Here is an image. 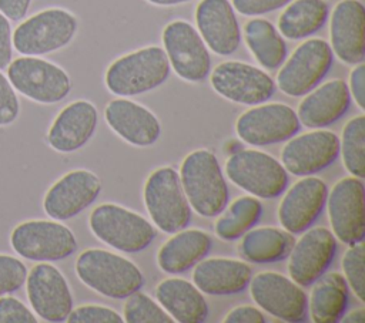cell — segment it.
Here are the masks:
<instances>
[{"instance_id":"obj_1","label":"cell","mask_w":365,"mask_h":323,"mask_svg":"<svg viewBox=\"0 0 365 323\" xmlns=\"http://www.w3.org/2000/svg\"><path fill=\"white\" fill-rule=\"evenodd\" d=\"M171 71L164 48L147 46L114 60L106 70L104 84L118 97H134L155 90Z\"/></svg>"},{"instance_id":"obj_2","label":"cell","mask_w":365,"mask_h":323,"mask_svg":"<svg viewBox=\"0 0 365 323\" xmlns=\"http://www.w3.org/2000/svg\"><path fill=\"white\" fill-rule=\"evenodd\" d=\"M76 273L87 287L111 299H124L144 283L134 262L106 249L83 250L76 260Z\"/></svg>"},{"instance_id":"obj_3","label":"cell","mask_w":365,"mask_h":323,"mask_svg":"<svg viewBox=\"0 0 365 323\" xmlns=\"http://www.w3.org/2000/svg\"><path fill=\"white\" fill-rule=\"evenodd\" d=\"M180 181L190 206L198 215L212 218L228 205V186L211 151L201 148L190 152L181 164Z\"/></svg>"},{"instance_id":"obj_4","label":"cell","mask_w":365,"mask_h":323,"mask_svg":"<svg viewBox=\"0 0 365 323\" xmlns=\"http://www.w3.org/2000/svg\"><path fill=\"white\" fill-rule=\"evenodd\" d=\"M78 30L77 17L61 7H48L23 20L13 31V47L23 55H44L67 47Z\"/></svg>"},{"instance_id":"obj_5","label":"cell","mask_w":365,"mask_h":323,"mask_svg":"<svg viewBox=\"0 0 365 323\" xmlns=\"http://www.w3.org/2000/svg\"><path fill=\"white\" fill-rule=\"evenodd\" d=\"M145 209L160 231L175 233L191 221V206L181 186L178 172L171 166L153 171L144 184Z\"/></svg>"},{"instance_id":"obj_6","label":"cell","mask_w":365,"mask_h":323,"mask_svg":"<svg viewBox=\"0 0 365 323\" xmlns=\"http://www.w3.org/2000/svg\"><path fill=\"white\" fill-rule=\"evenodd\" d=\"M88 223L97 239L125 253L144 250L157 235L144 216L115 203L96 206Z\"/></svg>"},{"instance_id":"obj_7","label":"cell","mask_w":365,"mask_h":323,"mask_svg":"<svg viewBox=\"0 0 365 323\" xmlns=\"http://www.w3.org/2000/svg\"><path fill=\"white\" fill-rule=\"evenodd\" d=\"M7 78L21 95L40 104H56L71 91L64 68L38 55H21L7 65Z\"/></svg>"},{"instance_id":"obj_8","label":"cell","mask_w":365,"mask_h":323,"mask_svg":"<svg viewBox=\"0 0 365 323\" xmlns=\"http://www.w3.org/2000/svg\"><path fill=\"white\" fill-rule=\"evenodd\" d=\"M13 250L33 262H56L73 255L77 239L73 231L58 221L33 219L19 223L10 235Z\"/></svg>"},{"instance_id":"obj_9","label":"cell","mask_w":365,"mask_h":323,"mask_svg":"<svg viewBox=\"0 0 365 323\" xmlns=\"http://www.w3.org/2000/svg\"><path fill=\"white\" fill-rule=\"evenodd\" d=\"M225 172L231 182L251 195L272 199L288 185V174L282 164L267 152L241 149L228 157Z\"/></svg>"},{"instance_id":"obj_10","label":"cell","mask_w":365,"mask_h":323,"mask_svg":"<svg viewBox=\"0 0 365 323\" xmlns=\"http://www.w3.org/2000/svg\"><path fill=\"white\" fill-rule=\"evenodd\" d=\"M332 61L334 53L329 43L322 38H308L281 64L275 85L285 95H305L328 74Z\"/></svg>"},{"instance_id":"obj_11","label":"cell","mask_w":365,"mask_h":323,"mask_svg":"<svg viewBox=\"0 0 365 323\" xmlns=\"http://www.w3.org/2000/svg\"><path fill=\"white\" fill-rule=\"evenodd\" d=\"M163 46L170 67L184 81L201 83L211 70L208 47L197 28L185 20H173L163 30Z\"/></svg>"},{"instance_id":"obj_12","label":"cell","mask_w":365,"mask_h":323,"mask_svg":"<svg viewBox=\"0 0 365 323\" xmlns=\"http://www.w3.org/2000/svg\"><path fill=\"white\" fill-rule=\"evenodd\" d=\"M211 87L225 100L242 105H258L269 100L275 81L262 68L244 61L220 63L210 75Z\"/></svg>"},{"instance_id":"obj_13","label":"cell","mask_w":365,"mask_h":323,"mask_svg":"<svg viewBox=\"0 0 365 323\" xmlns=\"http://www.w3.org/2000/svg\"><path fill=\"white\" fill-rule=\"evenodd\" d=\"M301 127L297 112L287 104H258L244 111L237 122V135L250 145H271L294 137Z\"/></svg>"},{"instance_id":"obj_14","label":"cell","mask_w":365,"mask_h":323,"mask_svg":"<svg viewBox=\"0 0 365 323\" xmlns=\"http://www.w3.org/2000/svg\"><path fill=\"white\" fill-rule=\"evenodd\" d=\"M248 285L252 300L271 316L288 323L307 319V295L291 277L278 272H259Z\"/></svg>"},{"instance_id":"obj_15","label":"cell","mask_w":365,"mask_h":323,"mask_svg":"<svg viewBox=\"0 0 365 323\" xmlns=\"http://www.w3.org/2000/svg\"><path fill=\"white\" fill-rule=\"evenodd\" d=\"M26 292L36 316L64 322L73 309V296L64 275L51 263L40 262L27 272Z\"/></svg>"},{"instance_id":"obj_16","label":"cell","mask_w":365,"mask_h":323,"mask_svg":"<svg viewBox=\"0 0 365 323\" xmlns=\"http://www.w3.org/2000/svg\"><path fill=\"white\" fill-rule=\"evenodd\" d=\"M334 236L346 245L362 242L365 233L364 182L356 176L339 179L327 195Z\"/></svg>"},{"instance_id":"obj_17","label":"cell","mask_w":365,"mask_h":323,"mask_svg":"<svg viewBox=\"0 0 365 323\" xmlns=\"http://www.w3.org/2000/svg\"><path fill=\"white\" fill-rule=\"evenodd\" d=\"M339 155V138L335 132L315 131L291 137L281 149V164L287 172L307 176L329 166Z\"/></svg>"},{"instance_id":"obj_18","label":"cell","mask_w":365,"mask_h":323,"mask_svg":"<svg viewBox=\"0 0 365 323\" xmlns=\"http://www.w3.org/2000/svg\"><path fill=\"white\" fill-rule=\"evenodd\" d=\"M100 191L101 182L94 172L73 169L48 188L43 199V209L54 221H67L90 206Z\"/></svg>"},{"instance_id":"obj_19","label":"cell","mask_w":365,"mask_h":323,"mask_svg":"<svg viewBox=\"0 0 365 323\" xmlns=\"http://www.w3.org/2000/svg\"><path fill=\"white\" fill-rule=\"evenodd\" d=\"M336 252V240L334 233L324 228H312L307 231L289 252L288 273L299 286L312 285L322 273L327 272Z\"/></svg>"},{"instance_id":"obj_20","label":"cell","mask_w":365,"mask_h":323,"mask_svg":"<svg viewBox=\"0 0 365 323\" xmlns=\"http://www.w3.org/2000/svg\"><path fill=\"white\" fill-rule=\"evenodd\" d=\"M329 38L332 53L345 64L365 58V7L359 0H339L331 13Z\"/></svg>"},{"instance_id":"obj_21","label":"cell","mask_w":365,"mask_h":323,"mask_svg":"<svg viewBox=\"0 0 365 323\" xmlns=\"http://www.w3.org/2000/svg\"><path fill=\"white\" fill-rule=\"evenodd\" d=\"M195 26L212 53L230 55L238 50L241 28L230 0H201L195 7Z\"/></svg>"},{"instance_id":"obj_22","label":"cell","mask_w":365,"mask_h":323,"mask_svg":"<svg viewBox=\"0 0 365 323\" xmlns=\"http://www.w3.org/2000/svg\"><path fill=\"white\" fill-rule=\"evenodd\" d=\"M327 184L317 176H304L284 195L278 206V221L289 233L307 231L327 202Z\"/></svg>"},{"instance_id":"obj_23","label":"cell","mask_w":365,"mask_h":323,"mask_svg":"<svg viewBox=\"0 0 365 323\" xmlns=\"http://www.w3.org/2000/svg\"><path fill=\"white\" fill-rule=\"evenodd\" d=\"M104 118L120 138L135 147H150L161 135V124L155 114L127 97L111 100L104 108Z\"/></svg>"},{"instance_id":"obj_24","label":"cell","mask_w":365,"mask_h":323,"mask_svg":"<svg viewBox=\"0 0 365 323\" xmlns=\"http://www.w3.org/2000/svg\"><path fill=\"white\" fill-rule=\"evenodd\" d=\"M97 122L96 105L87 100H76L57 114L48 128L47 142L57 152H74L90 141Z\"/></svg>"},{"instance_id":"obj_25","label":"cell","mask_w":365,"mask_h":323,"mask_svg":"<svg viewBox=\"0 0 365 323\" xmlns=\"http://www.w3.org/2000/svg\"><path fill=\"white\" fill-rule=\"evenodd\" d=\"M348 84L334 78L305 94L298 105V120L308 128H322L338 121L349 108Z\"/></svg>"},{"instance_id":"obj_26","label":"cell","mask_w":365,"mask_h":323,"mask_svg":"<svg viewBox=\"0 0 365 323\" xmlns=\"http://www.w3.org/2000/svg\"><path fill=\"white\" fill-rule=\"evenodd\" d=\"M251 272V266L238 259L202 258L194 265L192 282L202 293L207 295H235L248 286Z\"/></svg>"},{"instance_id":"obj_27","label":"cell","mask_w":365,"mask_h":323,"mask_svg":"<svg viewBox=\"0 0 365 323\" xmlns=\"http://www.w3.org/2000/svg\"><path fill=\"white\" fill-rule=\"evenodd\" d=\"M155 299L178 323H201L208 316V305L202 292L181 277L161 280L155 287Z\"/></svg>"},{"instance_id":"obj_28","label":"cell","mask_w":365,"mask_h":323,"mask_svg":"<svg viewBox=\"0 0 365 323\" xmlns=\"http://www.w3.org/2000/svg\"><path fill=\"white\" fill-rule=\"evenodd\" d=\"M211 236L201 229H181L163 243L157 262L163 272L177 275L188 270L210 252Z\"/></svg>"},{"instance_id":"obj_29","label":"cell","mask_w":365,"mask_h":323,"mask_svg":"<svg viewBox=\"0 0 365 323\" xmlns=\"http://www.w3.org/2000/svg\"><path fill=\"white\" fill-rule=\"evenodd\" d=\"M309 316L314 323H336L348 306V283L338 272H325L314 283Z\"/></svg>"},{"instance_id":"obj_30","label":"cell","mask_w":365,"mask_h":323,"mask_svg":"<svg viewBox=\"0 0 365 323\" xmlns=\"http://www.w3.org/2000/svg\"><path fill=\"white\" fill-rule=\"evenodd\" d=\"M294 242V236L288 231L262 226L248 229L242 235L238 250L242 259L251 263H272L285 259Z\"/></svg>"},{"instance_id":"obj_31","label":"cell","mask_w":365,"mask_h":323,"mask_svg":"<svg viewBox=\"0 0 365 323\" xmlns=\"http://www.w3.org/2000/svg\"><path fill=\"white\" fill-rule=\"evenodd\" d=\"M328 14L325 0H291L278 17L277 30L288 40L307 38L324 27Z\"/></svg>"},{"instance_id":"obj_32","label":"cell","mask_w":365,"mask_h":323,"mask_svg":"<svg viewBox=\"0 0 365 323\" xmlns=\"http://www.w3.org/2000/svg\"><path fill=\"white\" fill-rule=\"evenodd\" d=\"M244 40L262 68L275 70L285 61L287 43L271 21L261 17L248 20L244 26Z\"/></svg>"},{"instance_id":"obj_33","label":"cell","mask_w":365,"mask_h":323,"mask_svg":"<svg viewBox=\"0 0 365 323\" xmlns=\"http://www.w3.org/2000/svg\"><path fill=\"white\" fill-rule=\"evenodd\" d=\"M224 209L214 223L215 235L221 240H235L258 222L262 203L254 196H240Z\"/></svg>"},{"instance_id":"obj_34","label":"cell","mask_w":365,"mask_h":323,"mask_svg":"<svg viewBox=\"0 0 365 323\" xmlns=\"http://www.w3.org/2000/svg\"><path fill=\"white\" fill-rule=\"evenodd\" d=\"M339 152L346 171L359 179L365 176V115L351 118L339 139Z\"/></svg>"},{"instance_id":"obj_35","label":"cell","mask_w":365,"mask_h":323,"mask_svg":"<svg viewBox=\"0 0 365 323\" xmlns=\"http://www.w3.org/2000/svg\"><path fill=\"white\" fill-rule=\"evenodd\" d=\"M123 319L127 323H173V317L148 295L134 292L127 296Z\"/></svg>"},{"instance_id":"obj_36","label":"cell","mask_w":365,"mask_h":323,"mask_svg":"<svg viewBox=\"0 0 365 323\" xmlns=\"http://www.w3.org/2000/svg\"><path fill=\"white\" fill-rule=\"evenodd\" d=\"M342 270L344 277L354 295L364 302L365 289H364V243L356 242L349 245L342 258Z\"/></svg>"},{"instance_id":"obj_37","label":"cell","mask_w":365,"mask_h":323,"mask_svg":"<svg viewBox=\"0 0 365 323\" xmlns=\"http://www.w3.org/2000/svg\"><path fill=\"white\" fill-rule=\"evenodd\" d=\"M26 277L27 268L20 259L0 253V296L10 295L21 289Z\"/></svg>"},{"instance_id":"obj_38","label":"cell","mask_w":365,"mask_h":323,"mask_svg":"<svg viewBox=\"0 0 365 323\" xmlns=\"http://www.w3.org/2000/svg\"><path fill=\"white\" fill-rule=\"evenodd\" d=\"M66 322L68 323H123V316L106 306L83 305L71 309Z\"/></svg>"},{"instance_id":"obj_39","label":"cell","mask_w":365,"mask_h":323,"mask_svg":"<svg viewBox=\"0 0 365 323\" xmlns=\"http://www.w3.org/2000/svg\"><path fill=\"white\" fill-rule=\"evenodd\" d=\"M20 114V101L9 78L0 71V127L13 124Z\"/></svg>"},{"instance_id":"obj_40","label":"cell","mask_w":365,"mask_h":323,"mask_svg":"<svg viewBox=\"0 0 365 323\" xmlns=\"http://www.w3.org/2000/svg\"><path fill=\"white\" fill-rule=\"evenodd\" d=\"M0 323H37L36 313L14 296H0Z\"/></svg>"},{"instance_id":"obj_41","label":"cell","mask_w":365,"mask_h":323,"mask_svg":"<svg viewBox=\"0 0 365 323\" xmlns=\"http://www.w3.org/2000/svg\"><path fill=\"white\" fill-rule=\"evenodd\" d=\"M291 0H231L235 11L242 16H261L285 7Z\"/></svg>"},{"instance_id":"obj_42","label":"cell","mask_w":365,"mask_h":323,"mask_svg":"<svg viewBox=\"0 0 365 323\" xmlns=\"http://www.w3.org/2000/svg\"><path fill=\"white\" fill-rule=\"evenodd\" d=\"M348 90L359 110L365 108V64H355L349 73Z\"/></svg>"},{"instance_id":"obj_43","label":"cell","mask_w":365,"mask_h":323,"mask_svg":"<svg viewBox=\"0 0 365 323\" xmlns=\"http://www.w3.org/2000/svg\"><path fill=\"white\" fill-rule=\"evenodd\" d=\"M13 57V31L10 20L0 13V70L7 68Z\"/></svg>"},{"instance_id":"obj_44","label":"cell","mask_w":365,"mask_h":323,"mask_svg":"<svg viewBox=\"0 0 365 323\" xmlns=\"http://www.w3.org/2000/svg\"><path fill=\"white\" fill-rule=\"evenodd\" d=\"M222 322L224 323H264L265 317L262 312L254 306H237L225 314Z\"/></svg>"},{"instance_id":"obj_45","label":"cell","mask_w":365,"mask_h":323,"mask_svg":"<svg viewBox=\"0 0 365 323\" xmlns=\"http://www.w3.org/2000/svg\"><path fill=\"white\" fill-rule=\"evenodd\" d=\"M33 0H0V13L10 21H20L26 17Z\"/></svg>"},{"instance_id":"obj_46","label":"cell","mask_w":365,"mask_h":323,"mask_svg":"<svg viewBox=\"0 0 365 323\" xmlns=\"http://www.w3.org/2000/svg\"><path fill=\"white\" fill-rule=\"evenodd\" d=\"M339 322H342V323H364L365 322V310H364V307L355 309L354 312L348 313L346 316L344 314Z\"/></svg>"},{"instance_id":"obj_47","label":"cell","mask_w":365,"mask_h":323,"mask_svg":"<svg viewBox=\"0 0 365 323\" xmlns=\"http://www.w3.org/2000/svg\"><path fill=\"white\" fill-rule=\"evenodd\" d=\"M145 1H148L150 4H154V6H160V7H170V6L188 3L191 0H145Z\"/></svg>"}]
</instances>
